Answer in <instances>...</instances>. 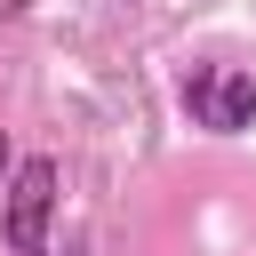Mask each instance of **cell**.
Instances as JSON below:
<instances>
[{
  "instance_id": "obj_1",
  "label": "cell",
  "mask_w": 256,
  "mask_h": 256,
  "mask_svg": "<svg viewBox=\"0 0 256 256\" xmlns=\"http://www.w3.org/2000/svg\"><path fill=\"white\" fill-rule=\"evenodd\" d=\"M48 216H56V160H24L8 176V216H0L8 248L16 256H48Z\"/></svg>"
},
{
  "instance_id": "obj_2",
  "label": "cell",
  "mask_w": 256,
  "mask_h": 256,
  "mask_svg": "<svg viewBox=\"0 0 256 256\" xmlns=\"http://www.w3.org/2000/svg\"><path fill=\"white\" fill-rule=\"evenodd\" d=\"M184 104H192V120L200 128H248L256 120V72H240V64H200L192 80H184Z\"/></svg>"
},
{
  "instance_id": "obj_3",
  "label": "cell",
  "mask_w": 256,
  "mask_h": 256,
  "mask_svg": "<svg viewBox=\"0 0 256 256\" xmlns=\"http://www.w3.org/2000/svg\"><path fill=\"white\" fill-rule=\"evenodd\" d=\"M0 168H8V144H0Z\"/></svg>"
}]
</instances>
